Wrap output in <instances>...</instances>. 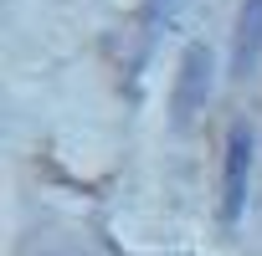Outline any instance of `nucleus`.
<instances>
[{"instance_id":"obj_1","label":"nucleus","mask_w":262,"mask_h":256,"mask_svg":"<svg viewBox=\"0 0 262 256\" xmlns=\"http://www.w3.org/2000/svg\"><path fill=\"white\" fill-rule=\"evenodd\" d=\"M252 159H257V139L247 123H231L226 134V159H221V220L236 225L247 210V185H252Z\"/></svg>"},{"instance_id":"obj_2","label":"nucleus","mask_w":262,"mask_h":256,"mask_svg":"<svg viewBox=\"0 0 262 256\" xmlns=\"http://www.w3.org/2000/svg\"><path fill=\"white\" fill-rule=\"evenodd\" d=\"M262 57V0H242V16H236V52H231V72L247 77Z\"/></svg>"},{"instance_id":"obj_3","label":"nucleus","mask_w":262,"mask_h":256,"mask_svg":"<svg viewBox=\"0 0 262 256\" xmlns=\"http://www.w3.org/2000/svg\"><path fill=\"white\" fill-rule=\"evenodd\" d=\"M206 72H211V57L195 46L190 57H185V72H180V92H175V123L185 128L195 113H201V103H206Z\"/></svg>"}]
</instances>
